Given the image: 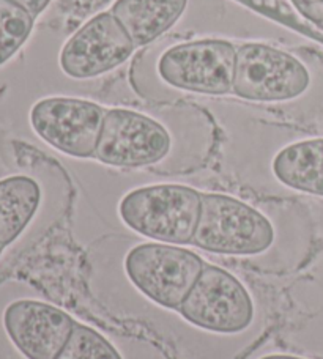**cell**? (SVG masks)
I'll use <instances>...</instances> for the list:
<instances>
[{"label":"cell","instance_id":"cell-1","mask_svg":"<svg viewBox=\"0 0 323 359\" xmlns=\"http://www.w3.org/2000/svg\"><path fill=\"white\" fill-rule=\"evenodd\" d=\"M213 140L210 114L190 102L107 107L93 159L117 169L190 172L205 161Z\"/></svg>","mask_w":323,"mask_h":359},{"label":"cell","instance_id":"cell-2","mask_svg":"<svg viewBox=\"0 0 323 359\" xmlns=\"http://www.w3.org/2000/svg\"><path fill=\"white\" fill-rule=\"evenodd\" d=\"M238 44L225 38H161L134 57L129 86L152 102L234 92Z\"/></svg>","mask_w":323,"mask_h":359},{"label":"cell","instance_id":"cell-3","mask_svg":"<svg viewBox=\"0 0 323 359\" xmlns=\"http://www.w3.org/2000/svg\"><path fill=\"white\" fill-rule=\"evenodd\" d=\"M232 95L295 117L323 115V54L308 46L238 44Z\"/></svg>","mask_w":323,"mask_h":359},{"label":"cell","instance_id":"cell-4","mask_svg":"<svg viewBox=\"0 0 323 359\" xmlns=\"http://www.w3.org/2000/svg\"><path fill=\"white\" fill-rule=\"evenodd\" d=\"M202 192L186 184L140 186L121 197L119 216L128 229L148 240L169 245H191L196 233Z\"/></svg>","mask_w":323,"mask_h":359},{"label":"cell","instance_id":"cell-5","mask_svg":"<svg viewBox=\"0 0 323 359\" xmlns=\"http://www.w3.org/2000/svg\"><path fill=\"white\" fill-rule=\"evenodd\" d=\"M275 238V224L262 210L234 196L202 192L192 246L211 254L251 257L268 251Z\"/></svg>","mask_w":323,"mask_h":359},{"label":"cell","instance_id":"cell-6","mask_svg":"<svg viewBox=\"0 0 323 359\" xmlns=\"http://www.w3.org/2000/svg\"><path fill=\"white\" fill-rule=\"evenodd\" d=\"M205 262L188 248L169 243H142L126 254L129 280L154 304L178 311L196 284Z\"/></svg>","mask_w":323,"mask_h":359},{"label":"cell","instance_id":"cell-7","mask_svg":"<svg viewBox=\"0 0 323 359\" xmlns=\"http://www.w3.org/2000/svg\"><path fill=\"white\" fill-rule=\"evenodd\" d=\"M107 107L76 96H49L30 109L32 130L54 150L70 158L92 159Z\"/></svg>","mask_w":323,"mask_h":359},{"label":"cell","instance_id":"cell-8","mask_svg":"<svg viewBox=\"0 0 323 359\" xmlns=\"http://www.w3.org/2000/svg\"><path fill=\"white\" fill-rule=\"evenodd\" d=\"M178 312L200 330L237 334L253 323L254 303L240 279L221 266L205 264Z\"/></svg>","mask_w":323,"mask_h":359},{"label":"cell","instance_id":"cell-9","mask_svg":"<svg viewBox=\"0 0 323 359\" xmlns=\"http://www.w3.org/2000/svg\"><path fill=\"white\" fill-rule=\"evenodd\" d=\"M138 48L111 11L87 19L60 49L59 65L74 81L101 78L131 59Z\"/></svg>","mask_w":323,"mask_h":359},{"label":"cell","instance_id":"cell-10","mask_svg":"<svg viewBox=\"0 0 323 359\" xmlns=\"http://www.w3.org/2000/svg\"><path fill=\"white\" fill-rule=\"evenodd\" d=\"M74 325L68 312L35 299L13 301L4 312L6 334L27 359H55Z\"/></svg>","mask_w":323,"mask_h":359},{"label":"cell","instance_id":"cell-11","mask_svg":"<svg viewBox=\"0 0 323 359\" xmlns=\"http://www.w3.org/2000/svg\"><path fill=\"white\" fill-rule=\"evenodd\" d=\"M190 0H115L112 15L131 38L144 49L159 41L183 18Z\"/></svg>","mask_w":323,"mask_h":359},{"label":"cell","instance_id":"cell-12","mask_svg":"<svg viewBox=\"0 0 323 359\" xmlns=\"http://www.w3.org/2000/svg\"><path fill=\"white\" fill-rule=\"evenodd\" d=\"M273 174L290 189L323 197V137L284 147L273 159Z\"/></svg>","mask_w":323,"mask_h":359},{"label":"cell","instance_id":"cell-13","mask_svg":"<svg viewBox=\"0 0 323 359\" xmlns=\"http://www.w3.org/2000/svg\"><path fill=\"white\" fill-rule=\"evenodd\" d=\"M43 202L35 178L13 175L0 180V245L10 246L34 221Z\"/></svg>","mask_w":323,"mask_h":359},{"label":"cell","instance_id":"cell-14","mask_svg":"<svg viewBox=\"0 0 323 359\" xmlns=\"http://www.w3.org/2000/svg\"><path fill=\"white\" fill-rule=\"evenodd\" d=\"M35 18L11 0H0V67L18 54L32 35Z\"/></svg>","mask_w":323,"mask_h":359},{"label":"cell","instance_id":"cell-15","mask_svg":"<svg viewBox=\"0 0 323 359\" xmlns=\"http://www.w3.org/2000/svg\"><path fill=\"white\" fill-rule=\"evenodd\" d=\"M55 359H124L117 348L87 325L77 323Z\"/></svg>","mask_w":323,"mask_h":359},{"label":"cell","instance_id":"cell-16","mask_svg":"<svg viewBox=\"0 0 323 359\" xmlns=\"http://www.w3.org/2000/svg\"><path fill=\"white\" fill-rule=\"evenodd\" d=\"M306 22L320 29L323 25V0H287Z\"/></svg>","mask_w":323,"mask_h":359},{"label":"cell","instance_id":"cell-17","mask_svg":"<svg viewBox=\"0 0 323 359\" xmlns=\"http://www.w3.org/2000/svg\"><path fill=\"white\" fill-rule=\"evenodd\" d=\"M11 2L22 6L25 11H29L35 19L41 15V13L48 8L53 0H11Z\"/></svg>","mask_w":323,"mask_h":359},{"label":"cell","instance_id":"cell-18","mask_svg":"<svg viewBox=\"0 0 323 359\" xmlns=\"http://www.w3.org/2000/svg\"><path fill=\"white\" fill-rule=\"evenodd\" d=\"M261 359H305V358H298V356H290V355H270V356H263Z\"/></svg>","mask_w":323,"mask_h":359},{"label":"cell","instance_id":"cell-19","mask_svg":"<svg viewBox=\"0 0 323 359\" xmlns=\"http://www.w3.org/2000/svg\"><path fill=\"white\" fill-rule=\"evenodd\" d=\"M2 251H4V246L0 245V255H2Z\"/></svg>","mask_w":323,"mask_h":359},{"label":"cell","instance_id":"cell-20","mask_svg":"<svg viewBox=\"0 0 323 359\" xmlns=\"http://www.w3.org/2000/svg\"><path fill=\"white\" fill-rule=\"evenodd\" d=\"M320 30H322V34H323V25H322V27H320Z\"/></svg>","mask_w":323,"mask_h":359}]
</instances>
